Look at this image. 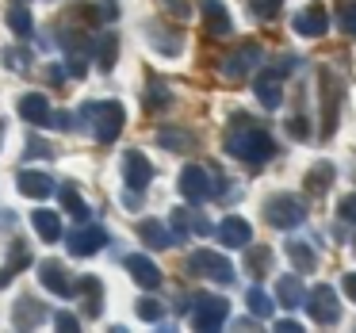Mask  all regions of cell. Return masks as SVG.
<instances>
[{
  "mask_svg": "<svg viewBox=\"0 0 356 333\" xmlns=\"http://www.w3.org/2000/svg\"><path fill=\"white\" fill-rule=\"evenodd\" d=\"M341 291H345V295H348V299H353V302H356V272H348V276H345V279H341Z\"/></svg>",
  "mask_w": 356,
  "mask_h": 333,
  "instance_id": "7bdbcfd3",
  "label": "cell"
},
{
  "mask_svg": "<svg viewBox=\"0 0 356 333\" xmlns=\"http://www.w3.org/2000/svg\"><path fill=\"white\" fill-rule=\"evenodd\" d=\"M92 58H96V70L100 73L115 70V58H119V39L115 35H96L92 39Z\"/></svg>",
  "mask_w": 356,
  "mask_h": 333,
  "instance_id": "e0dca14e",
  "label": "cell"
},
{
  "mask_svg": "<svg viewBox=\"0 0 356 333\" xmlns=\"http://www.w3.org/2000/svg\"><path fill=\"white\" fill-rule=\"evenodd\" d=\"M280 12V0H257V16L261 19H272Z\"/></svg>",
  "mask_w": 356,
  "mask_h": 333,
  "instance_id": "f35d334b",
  "label": "cell"
},
{
  "mask_svg": "<svg viewBox=\"0 0 356 333\" xmlns=\"http://www.w3.org/2000/svg\"><path fill=\"white\" fill-rule=\"evenodd\" d=\"M253 92L264 108H280V100H284V70H261L253 77Z\"/></svg>",
  "mask_w": 356,
  "mask_h": 333,
  "instance_id": "9c48e42d",
  "label": "cell"
},
{
  "mask_svg": "<svg viewBox=\"0 0 356 333\" xmlns=\"http://www.w3.org/2000/svg\"><path fill=\"white\" fill-rule=\"evenodd\" d=\"M257 65H261V47H257V42H245V47H238V54L226 58L222 70H226V77L241 81V77H249V70H257Z\"/></svg>",
  "mask_w": 356,
  "mask_h": 333,
  "instance_id": "5bb4252c",
  "label": "cell"
},
{
  "mask_svg": "<svg viewBox=\"0 0 356 333\" xmlns=\"http://www.w3.org/2000/svg\"><path fill=\"white\" fill-rule=\"evenodd\" d=\"M337 27H341V35H348V39H356V4H345V8H341V16H337Z\"/></svg>",
  "mask_w": 356,
  "mask_h": 333,
  "instance_id": "e575fe53",
  "label": "cell"
},
{
  "mask_svg": "<svg viewBox=\"0 0 356 333\" xmlns=\"http://www.w3.org/2000/svg\"><path fill=\"white\" fill-rule=\"evenodd\" d=\"M161 4H169L177 19H188V0H161Z\"/></svg>",
  "mask_w": 356,
  "mask_h": 333,
  "instance_id": "b9f144b4",
  "label": "cell"
},
{
  "mask_svg": "<svg viewBox=\"0 0 356 333\" xmlns=\"http://www.w3.org/2000/svg\"><path fill=\"white\" fill-rule=\"evenodd\" d=\"M264 222H272L276 230H295L299 222H307V207L291 195H276L264 203Z\"/></svg>",
  "mask_w": 356,
  "mask_h": 333,
  "instance_id": "277c9868",
  "label": "cell"
},
{
  "mask_svg": "<svg viewBox=\"0 0 356 333\" xmlns=\"http://www.w3.org/2000/svg\"><path fill=\"white\" fill-rule=\"evenodd\" d=\"M188 272H195V276H211V279H218V284H230L234 279L230 261H226L222 253H211V249H195V253L188 257Z\"/></svg>",
  "mask_w": 356,
  "mask_h": 333,
  "instance_id": "52a82bcc",
  "label": "cell"
},
{
  "mask_svg": "<svg viewBox=\"0 0 356 333\" xmlns=\"http://www.w3.org/2000/svg\"><path fill=\"white\" fill-rule=\"evenodd\" d=\"M19 115H24L27 123H35V127L50 123V104H47V96H39V92H27L24 100H19Z\"/></svg>",
  "mask_w": 356,
  "mask_h": 333,
  "instance_id": "ffe728a7",
  "label": "cell"
},
{
  "mask_svg": "<svg viewBox=\"0 0 356 333\" xmlns=\"http://www.w3.org/2000/svg\"><path fill=\"white\" fill-rule=\"evenodd\" d=\"M226 149L238 157L245 169H264V161L272 157V138L261 123H253L249 115H234L230 119V134H226Z\"/></svg>",
  "mask_w": 356,
  "mask_h": 333,
  "instance_id": "6da1fadb",
  "label": "cell"
},
{
  "mask_svg": "<svg viewBox=\"0 0 356 333\" xmlns=\"http://www.w3.org/2000/svg\"><path fill=\"white\" fill-rule=\"evenodd\" d=\"M203 16H207V35L211 39L230 35V12H226V4H218V0H203Z\"/></svg>",
  "mask_w": 356,
  "mask_h": 333,
  "instance_id": "ac0fdd59",
  "label": "cell"
},
{
  "mask_svg": "<svg viewBox=\"0 0 356 333\" xmlns=\"http://www.w3.org/2000/svg\"><path fill=\"white\" fill-rule=\"evenodd\" d=\"M333 180H337V169H333L330 161H318L314 169L307 172V180H302V184H307V192H310V195H325Z\"/></svg>",
  "mask_w": 356,
  "mask_h": 333,
  "instance_id": "44dd1931",
  "label": "cell"
},
{
  "mask_svg": "<svg viewBox=\"0 0 356 333\" xmlns=\"http://www.w3.org/2000/svg\"><path fill=\"white\" fill-rule=\"evenodd\" d=\"M218 241H222L226 249H245L249 241H253V230H249L245 218L230 215V218H222V222H218Z\"/></svg>",
  "mask_w": 356,
  "mask_h": 333,
  "instance_id": "9a60e30c",
  "label": "cell"
},
{
  "mask_svg": "<svg viewBox=\"0 0 356 333\" xmlns=\"http://www.w3.org/2000/svg\"><path fill=\"white\" fill-rule=\"evenodd\" d=\"M8 27H12V31H16L19 35V39H27V35H31V12H27V8H12L8 12Z\"/></svg>",
  "mask_w": 356,
  "mask_h": 333,
  "instance_id": "4dcf8cb0",
  "label": "cell"
},
{
  "mask_svg": "<svg viewBox=\"0 0 356 333\" xmlns=\"http://www.w3.org/2000/svg\"><path fill=\"white\" fill-rule=\"evenodd\" d=\"M149 35H154V50H161V54H169V58H177L180 50H184V42H180V35L177 31H157V27H149Z\"/></svg>",
  "mask_w": 356,
  "mask_h": 333,
  "instance_id": "83f0119b",
  "label": "cell"
},
{
  "mask_svg": "<svg viewBox=\"0 0 356 333\" xmlns=\"http://www.w3.org/2000/svg\"><path fill=\"white\" fill-rule=\"evenodd\" d=\"M276 330H280V333H302V325H299V322H280Z\"/></svg>",
  "mask_w": 356,
  "mask_h": 333,
  "instance_id": "f6af8a7d",
  "label": "cell"
},
{
  "mask_svg": "<svg viewBox=\"0 0 356 333\" xmlns=\"http://www.w3.org/2000/svg\"><path fill=\"white\" fill-rule=\"evenodd\" d=\"M50 310L42 307V302H35V299H19L16 302V318L12 322L19 325V330H31V325H42V318H47Z\"/></svg>",
  "mask_w": 356,
  "mask_h": 333,
  "instance_id": "7402d4cb",
  "label": "cell"
},
{
  "mask_svg": "<svg viewBox=\"0 0 356 333\" xmlns=\"http://www.w3.org/2000/svg\"><path fill=\"white\" fill-rule=\"evenodd\" d=\"M54 325H58V330H81V322H77V318H70V314H54Z\"/></svg>",
  "mask_w": 356,
  "mask_h": 333,
  "instance_id": "60d3db41",
  "label": "cell"
},
{
  "mask_svg": "<svg viewBox=\"0 0 356 333\" xmlns=\"http://www.w3.org/2000/svg\"><path fill=\"white\" fill-rule=\"evenodd\" d=\"M337 218H341V222H356V192L345 195V200L337 203Z\"/></svg>",
  "mask_w": 356,
  "mask_h": 333,
  "instance_id": "8d00e7d4",
  "label": "cell"
},
{
  "mask_svg": "<svg viewBox=\"0 0 356 333\" xmlns=\"http://www.w3.org/2000/svg\"><path fill=\"white\" fill-rule=\"evenodd\" d=\"M138 238L146 241L149 249H169L172 241H177V238H172V234L165 230L161 222H154V218H146V222H138Z\"/></svg>",
  "mask_w": 356,
  "mask_h": 333,
  "instance_id": "d4e9b609",
  "label": "cell"
},
{
  "mask_svg": "<svg viewBox=\"0 0 356 333\" xmlns=\"http://www.w3.org/2000/svg\"><path fill=\"white\" fill-rule=\"evenodd\" d=\"M245 272L253 279H264L272 272V249H264V245H257V249H249L245 253Z\"/></svg>",
  "mask_w": 356,
  "mask_h": 333,
  "instance_id": "484cf974",
  "label": "cell"
},
{
  "mask_svg": "<svg viewBox=\"0 0 356 333\" xmlns=\"http://www.w3.org/2000/svg\"><path fill=\"white\" fill-rule=\"evenodd\" d=\"M127 272L134 276V284H138L142 291H157V287H161V268H157L149 257H142V253L127 257Z\"/></svg>",
  "mask_w": 356,
  "mask_h": 333,
  "instance_id": "7c38bea8",
  "label": "cell"
},
{
  "mask_svg": "<svg viewBox=\"0 0 356 333\" xmlns=\"http://www.w3.org/2000/svg\"><path fill=\"white\" fill-rule=\"evenodd\" d=\"M180 192H184L188 203H203L207 195H215V184H211L203 165H188V169L180 172Z\"/></svg>",
  "mask_w": 356,
  "mask_h": 333,
  "instance_id": "ba28073f",
  "label": "cell"
},
{
  "mask_svg": "<svg viewBox=\"0 0 356 333\" xmlns=\"http://www.w3.org/2000/svg\"><path fill=\"white\" fill-rule=\"evenodd\" d=\"M39 279H42V287H47L50 295H62V299H73V295H77V284H73L70 272H65L58 261H42L39 264Z\"/></svg>",
  "mask_w": 356,
  "mask_h": 333,
  "instance_id": "8fae6325",
  "label": "cell"
},
{
  "mask_svg": "<svg viewBox=\"0 0 356 333\" xmlns=\"http://www.w3.org/2000/svg\"><path fill=\"white\" fill-rule=\"evenodd\" d=\"M157 142H161L165 149H192V146H195V142L188 138V134H180L177 127H169V131H161V134H157Z\"/></svg>",
  "mask_w": 356,
  "mask_h": 333,
  "instance_id": "1f68e13d",
  "label": "cell"
},
{
  "mask_svg": "<svg viewBox=\"0 0 356 333\" xmlns=\"http://www.w3.org/2000/svg\"><path fill=\"white\" fill-rule=\"evenodd\" d=\"M307 310L318 325H337L341 322V302H337V291L330 284H318L307 299Z\"/></svg>",
  "mask_w": 356,
  "mask_h": 333,
  "instance_id": "8992f818",
  "label": "cell"
},
{
  "mask_svg": "<svg viewBox=\"0 0 356 333\" xmlns=\"http://www.w3.org/2000/svg\"><path fill=\"white\" fill-rule=\"evenodd\" d=\"M123 207H131V211H138V207H142V195H134V188H131V195L123 192Z\"/></svg>",
  "mask_w": 356,
  "mask_h": 333,
  "instance_id": "ee69618b",
  "label": "cell"
},
{
  "mask_svg": "<svg viewBox=\"0 0 356 333\" xmlns=\"http://www.w3.org/2000/svg\"><path fill=\"white\" fill-rule=\"evenodd\" d=\"M104 245H108V234H104L100 226H81V230L70 234V253L73 257H92V253H100Z\"/></svg>",
  "mask_w": 356,
  "mask_h": 333,
  "instance_id": "4fadbf2b",
  "label": "cell"
},
{
  "mask_svg": "<svg viewBox=\"0 0 356 333\" xmlns=\"http://www.w3.org/2000/svg\"><path fill=\"white\" fill-rule=\"evenodd\" d=\"M325 27H330V19H325L322 8H310V12H302V16H295V31L307 35V39H318V35H325Z\"/></svg>",
  "mask_w": 356,
  "mask_h": 333,
  "instance_id": "cb8c5ba5",
  "label": "cell"
},
{
  "mask_svg": "<svg viewBox=\"0 0 356 333\" xmlns=\"http://www.w3.org/2000/svg\"><path fill=\"white\" fill-rule=\"evenodd\" d=\"M318 88H322V138L337 131V104H341V81L330 70H318Z\"/></svg>",
  "mask_w": 356,
  "mask_h": 333,
  "instance_id": "5b68a950",
  "label": "cell"
},
{
  "mask_svg": "<svg viewBox=\"0 0 356 333\" xmlns=\"http://www.w3.org/2000/svg\"><path fill=\"white\" fill-rule=\"evenodd\" d=\"M58 195H62V207L70 211V215L77 218V222H88V207H85V200H81V195L73 192V188H62Z\"/></svg>",
  "mask_w": 356,
  "mask_h": 333,
  "instance_id": "f546056e",
  "label": "cell"
},
{
  "mask_svg": "<svg viewBox=\"0 0 356 333\" xmlns=\"http://www.w3.org/2000/svg\"><path fill=\"white\" fill-rule=\"evenodd\" d=\"M4 131H8V127H4V119H0V142H4Z\"/></svg>",
  "mask_w": 356,
  "mask_h": 333,
  "instance_id": "bcb514c9",
  "label": "cell"
},
{
  "mask_svg": "<svg viewBox=\"0 0 356 333\" xmlns=\"http://www.w3.org/2000/svg\"><path fill=\"white\" fill-rule=\"evenodd\" d=\"M245 302H249V310H253V314H272V302H268V295H264L261 287H249Z\"/></svg>",
  "mask_w": 356,
  "mask_h": 333,
  "instance_id": "d6a6232c",
  "label": "cell"
},
{
  "mask_svg": "<svg viewBox=\"0 0 356 333\" xmlns=\"http://www.w3.org/2000/svg\"><path fill=\"white\" fill-rule=\"evenodd\" d=\"M4 65H12L16 73H24L27 65H31V54H27V50H4Z\"/></svg>",
  "mask_w": 356,
  "mask_h": 333,
  "instance_id": "d590c367",
  "label": "cell"
},
{
  "mask_svg": "<svg viewBox=\"0 0 356 333\" xmlns=\"http://www.w3.org/2000/svg\"><path fill=\"white\" fill-rule=\"evenodd\" d=\"M276 299H280V307H284V310L302 307V302H307V291H302L299 276H280V284H276Z\"/></svg>",
  "mask_w": 356,
  "mask_h": 333,
  "instance_id": "d6986e66",
  "label": "cell"
},
{
  "mask_svg": "<svg viewBox=\"0 0 356 333\" xmlns=\"http://www.w3.org/2000/svg\"><path fill=\"white\" fill-rule=\"evenodd\" d=\"M226 314H230V302L218 299V295H195L192 299V325L200 333L218 330V325L226 322Z\"/></svg>",
  "mask_w": 356,
  "mask_h": 333,
  "instance_id": "3957f363",
  "label": "cell"
},
{
  "mask_svg": "<svg viewBox=\"0 0 356 333\" xmlns=\"http://www.w3.org/2000/svg\"><path fill=\"white\" fill-rule=\"evenodd\" d=\"M287 257H291L295 272H310V268L318 264V257L310 253V245H307V241H291V245H287Z\"/></svg>",
  "mask_w": 356,
  "mask_h": 333,
  "instance_id": "f1b7e54d",
  "label": "cell"
},
{
  "mask_svg": "<svg viewBox=\"0 0 356 333\" xmlns=\"http://www.w3.org/2000/svg\"><path fill=\"white\" fill-rule=\"evenodd\" d=\"M81 119L88 123V131L96 134V142H115L119 131L127 127V111L119 100H100V104H88L81 111Z\"/></svg>",
  "mask_w": 356,
  "mask_h": 333,
  "instance_id": "7a4b0ae2",
  "label": "cell"
},
{
  "mask_svg": "<svg viewBox=\"0 0 356 333\" xmlns=\"http://www.w3.org/2000/svg\"><path fill=\"white\" fill-rule=\"evenodd\" d=\"M169 104V92H165L161 85H149V100H146V108L149 111H157V108H165Z\"/></svg>",
  "mask_w": 356,
  "mask_h": 333,
  "instance_id": "74e56055",
  "label": "cell"
},
{
  "mask_svg": "<svg viewBox=\"0 0 356 333\" xmlns=\"http://www.w3.org/2000/svg\"><path fill=\"white\" fill-rule=\"evenodd\" d=\"M134 310H138L142 322H161V314H165V307H161V302H154V299H138V307H134Z\"/></svg>",
  "mask_w": 356,
  "mask_h": 333,
  "instance_id": "836d02e7",
  "label": "cell"
},
{
  "mask_svg": "<svg viewBox=\"0 0 356 333\" xmlns=\"http://www.w3.org/2000/svg\"><path fill=\"white\" fill-rule=\"evenodd\" d=\"M16 184H19V192H24L27 200H47V195L54 192V180H50L47 172H35V169H24Z\"/></svg>",
  "mask_w": 356,
  "mask_h": 333,
  "instance_id": "2e32d148",
  "label": "cell"
},
{
  "mask_svg": "<svg viewBox=\"0 0 356 333\" xmlns=\"http://www.w3.org/2000/svg\"><path fill=\"white\" fill-rule=\"evenodd\" d=\"M35 234H39L47 245H54V241H62V218L54 215V211H35Z\"/></svg>",
  "mask_w": 356,
  "mask_h": 333,
  "instance_id": "603a6c76",
  "label": "cell"
},
{
  "mask_svg": "<svg viewBox=\"0 0 356 333\" xmlns=\"http://www.w3.org/2000/svg\"><path fill=\"white\" fill-rule=\"evenodd\" d=\"M123 180H127V188H134V192H142V188L154 180V165L146 161L142 149H127L123 154Z\"/></svg>",
  "mask_w": 356,
  "mask_h": 333,
  "instance_id": "30bf717a",
  "label": "cell"
},
{
  "mask_svg": "<svg viewBox=\"0 0 356 333\" xmlns=\"http://www.w3.org/2000/svg\"><path fill=\"white\" fill-rule=\"evenodd\" d=\"M287 131H291V138H310V131H307V119H291V123H287Z\"/></svg>",
  "mask_w": 356,
  "mask_h": 333,
  "instance_id": "ab89813d",
  "label": "cell"
},
{
  "mask_svg": "<svg viewBox=\"0 0 356 333\" xmlns=\"http://www.w3.org/2000/svg\"><path fill=\"white\" fill-rule=\"evenodd\" d=\"M77 291L85 295V310H88V314H96V310H100V302H104L100 279H96V276H81L77 279Z\"/></svg>",
  "mask_w": 356,
  "mask_h": 333,
  "instance_id": "4316f807",
  "label": "cell"
}]
</instances>
